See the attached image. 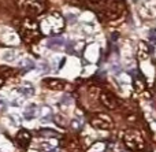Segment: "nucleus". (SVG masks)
Masks as SVG:
<instances>
[{
	"mask_svg": "<svg viewBox=\"0 0 156 152\" xmlns=\"http://www.w3.org/2000/svg\"><path fill=\"white\" fill-rule=\"evenodd\" d=\"M38 26H40L41 34L48 36V37H58V36L65 30L66 21L62 14L58 12V11L44 12L43 15L40 16Z\"/></svg>",
	"mask_w": 156,
	"mask_h": 152,
	"instance_id": "f257e3e1",
	"label": "nucleus"
},
{
	"mask_svg": "<svg viewBox=\"0 0 156 152\" xmlns=\"http://www.w3.org/2000/svg\"><path fill=\"white\" fill-rule=\"evenodd\" d=\"M18 33H19L21 40L23 41L25 44H30V45L36 44L40 40L41 36H43L40 32L38 22L36 21V18H30V16H26V18L22 21L21 26H19V29H18Z\"/></svg>",
	"mask_w": 156,
	"mask_h": 152,
	"instance_id": "f03ea898",
	"label": "nucleus"
},
{
	"mask_svg": "<svg viewBox=\"0 0 156 152\" xmlns=\"http://www.w3.org/2000/svg\"><path fill=\"white\" fill-rule=\"evenodd\" d=\"M16 4L30 18L41 16L47 10V0H16Z\"/></svg>",
	"mask_w": 156,
	"mask_h": 152,
	"instance_id": "7ed1b4c3",
	"label": "nucleus"
},
{
	"mask_svg": "<svg viewBox=\"0 0 156 152\" xmlns=\"http://www.w3.org/2000/svg\"><path fill=\"white\" fill-rule=\"evenodd\" d=\"M123 143L126 145L127 150L136 152V151H143L145 148V144H144V140L141 137V134L138 132L130 130L126 132L123 136Z\"/></svg>",
	"mask_w": 156,
	"mask_h": 152,
	"instance_id": "20e7f679",
	"label": "nucleus"
},
{
	"mask_svg": "<svg viewBox=\"0 0 156 152\" xmlns=\"http://www.w3.org/2000/svg\"><path fill=\"white\" fill-rule=\"evenodd\" d=\"M89 122L94 129H99V130H110L112 128V119H111L110 115L104 114V112L93 114L89 119Z\"/></svg>",
	"mask_w": 156,
	"mask_h": 152,
	"instance_id": "39448f33",
	"label": "nucleus"
},
{
	"mask_svg": "<svg viewBox=\"0 0 156 152\" xmlns=\"http://www.w3.org/2000/svg\"><path fill=\"white\" fill-rule=\"evenodd\" d=\"M125 10V3L123 0H107V4L104 8V15L108 19H116Z\"/></svg>",
	"mask_w": 156,
	"mask_h": 152,
	"instance_id": "423d86ee",
	"label": "nucleus"
},
{
	"mask_svg": "<svg viewBox=\"0 0 156 152\" xmlns=\"http://www.w3.org/2000/svg\"><path fill=\"white\" fill-rule=\"evenodd\" d=\"M41 85H44V87L49 90H65V88L67 87V82L63 81V80H60V78H52V77H48V78L41 80Z\"/></svg>",
	"mask_w": 156,
	"mask_h": 152,
	"instance_id": "0eeeda50",
	"label": "nucleus"
},
{
	"mask_svg": "<svg viewBox=\"0 0 156 152\" xmlns=\"http://www.w3.org/2000/svg\"><path fill=\"white\" fill-rule=\"evenodd\" d=\"M100 103L107 110H116L118 108V100L116 97L108 90H101L100 93Z\"/></svg>",
	"mask_w": 156,
	"mask_h": 152,
	"instance_id": "6e6552de",
	"label": "nucleus"
},
{
	"mask_svg": "<svg viewBox=\"0 0 156 152\" xmlns=\"http://www.w3.org/2000/svg\"><path fill=\"white\" fill-rule=\"evenodd\" d=\"M32 133L27 129H21L15 134V143L19 148H27L32 143Z\"/></svg>",
	"mask_w": 156,
	"mask_h": 152,
	"instance_id": "1a4fd4ad",
	"label": "nucleus"
},
{
	"mask_svg": "<svg viewBox=\"0 0 156 152\" xmlns=\"http://www.w3.org/2000/svg\"><path fill=\"white\" fill-rule=\"evenodd\" d=\"M0 76L3 77V78H12V77L16 76V70H14L12 67H4L0 70Z\"/></svg>",
	"mask_w": 156,
	"mask_h": 152,
	"instance_id": "9d476101",
	"label": "nucleus"
},
{
	"mask_svg": "<svg viewBox=\"0 0 156 152\" xmlns=\"http://www.w3.org/2000/svg\"><path fill=\"white\" fill-rule=\"evenodd\" d=\"M38 134L43 137H60V134L56 130H52V129H41Z\"/></svg>",
	"mask_w": 156,
	"mask_h": 152,
	"instance_id": "9b49d317",
	"label": "nucleus"
},
{
	"mask_svg": "<svg viewBox=\"0 0 156 152\" xmlns=\"http://www.w3.org/2000/svg\"><path fill=\"white\" fill-rule=\"evenodd\" d=\"M5 84V78H3L2 76H0V88H3V85Z\"/></svg>",
	"mask_w": 156,
	"mask_h": 152,
	"instance_id": "f8f14e48",
	"label": "nucleus"
},
{
	"mask_svg": "<svg viewBox=\"0 0 156 152\" xmlns=\"http://www.w3.org/2000/svg\"><path fill=\"white\" fill-rule=\"evenodd\" d=\"M90 2H93V3H104V2H107V0H90Z\"/></svg>",
	"mask_w": 156,
	"mask_h": 152,
	"instance_id": "ddd939ff",
	"label": "nucleus"
},
{
	"mask_svg": "<svg viewBox=\"0 0 156 152\" xmlns=\"http://www.w3.org/2000/svg\"><path fill=\"white\" fill-rule=\"evenodd\" d=\"M118 38V33H112V40H116Z\"/></svg>",
	"mask_w": 156,
	"mask_h": 152,
	"instance_id": "4468645a",
	"label": "nucleus"
}]
</instances>
